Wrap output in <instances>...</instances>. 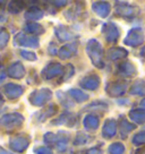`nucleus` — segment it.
Here are the masks:
<instances>
[{"label": "nucleus", "instance_id": "1", "mask_svg": "<svg viewBox=\"0 0 145 154\" xmlns=\"http://www.w3.org/2000/svg\"><path fill=\"white\" fill-rule=\"evenodd\" d=\"M24 117L20 113H7L0 118V126L7 130H13L23 125Z\"/></svg>", "mask_w": 145, "mask_h": 154}, {"label": "nucleus", "instance_id": "2", "mask_svg": "<svg viewBox=\"0 0 145 154\" xmlns=\"http://www.w3.org/2000/svg\"><path fill=\"white\" fill-rule=\"evenodd\" d=\"M51 97H52V92L50 91L49 88H40V90L34 91L29 95V100L32 106H44Z\"/></svg>", "mask_w": 145, "mask_h": 154}, {"label": "nucleus", "instance_id": "3", "mask_svg": "<svg viewBox=\"0 0 145 154\" xmlns=\"http://www.w3.org/2000/svg\"><path fill=\"white\" fill-rule=\"evenodd\" d=\"M69 135L67 131H58V133H47L44 135V140L49 144H56L59 149H65V145L67 144Z\"/></svg>", "mask_w": 145, "mask_h": 154}, {"label": "nucleus", "instance_id": "4", "mask_svg": "<svg viewBox=\"0 0 145 154\" xmlns=\"http://www.w3.org/2000/svg\"><path fill=\"white\" fill-rule=\"evenodd\" d=\"M8 145H9V149L11 151L22 153L29 147V140L27 136H24V135H15L9 138Z\"/></svg>", "mask_w": 145, "mask_h": 154}, {"label": "nucleus", "instance_id": "5", "mask_svg": "<svg viewBox=\"0 0 145 154\" xmlns=\"http://www.w3.org/2000/svg\"><path fill=\"white\" fill-rule=\"evenodd\" d=\"M15 42L16 44H20L26 48H33L36 49L40 47L39 43V38L36 36H32L26 33H18L15 36Z\"/></svg>", "mask_w": 145, "mask_h": 154}, {"label": "nucleus", "instance_id": "6", "mask_svg": "<svg viewBox=\"0 0 145 154\" xmlns=\"http://www.w3.org/2000/svg\"><path fill=\"white\" fill-rule=\"evenodd\" d=\"M63 70V66L59 63H51L43 68L41 75H42L44 79H51V78H54L58 75H60Z\"/></svg>", "mask_w": 145, "mask_h": 154}, {"label": "nucleus", "instance_id": "7", "mask_svg": "<svg viewBox=\"0 0 145 154\" xmlns=\"http://www.w3.org/2000/svg\"><path fill=\"white\" fill-rule=\"evenodd\" d=\"M4 93H5V95L8 99L13 100V99L20 97L24 93V88L20 85H17V84H14V83H9V84H6L4 86Z\"/></svg>", "mask_w": 145, "mask_h": 154}, {"label": "nucleus", "instance_id": "8", "mask_svg": "<svg viewBox=\"0 0 145 154\" xmlns=\"http://www.w3.org/2000/svg\"><path fill=\"white\" fill-rule=\"evenodd\" d=\"M7 74L8 76L11 77V78H15V79H20L25 76L26 74V70H25V67L22 65L20 63H11L9 67H8V70H7Z\"/></svg>", "mask_w": 145, "mask_h": 154}, {"label": "nucleus", "instance_id": "9", "mask_svg": "<svg viewBox=\"0 0 145 154\" xmlns=\"http://www.w3.org/2000/svg\"><path fill=\"white\" fill-rule=\"evenodd\" d=\"M76 50H77L76 43H67L59 50L58 54L60 59H69L76 53Z\"/></svg>", "mask_w": 145, "mask_h": 154}, {"label": "nucleus", "instance_id": "10", "mask_svg": "<svg viewBox=\"0 0 145 154\" xmlns=\"http://www.w3.org/2000/svg\"><path fill=\"white\" fill-rule=\"evenodd\" d=\"M57 110H58V108L56 104H49V106H45V109H43L38 113V118H39L40 121H44L45 119H48L49 117L54 115L57 112Z\"/></svg>", "mask_w": 145, "mask_h": 154}, {"label": "nucleus", "instance_id": "11", "mask_svg": "<svg viewBox=\"0 0 145 154\" xmlns=\"http://www.w3.org/2000/svg\"><path fill=\"white\" fill-rule=\"evenodd\" d=\"M54 32H56L57 38H58L60 41H68V40H70V38H74V34H72L68 31V27L63 26V25L56 27V29H54Z\"/></svg>", "mask_w": 145, "mask_h": 154}, {"label": "nucleus", "instance_id": "12", "mask_svg": "<svg viewBox=\"0 0 145 154\" xmlns=\"http://www.w3.org/2000/svg\"><path fill=\"white\" fill-rule=\"evenodd\" d=\"M43 10H41L39 7H31L26 14H25V18L29 19V20H38L43 17Z\"/></svg>", "mask_w": 145, "mask_h": 154}, {"label": "nucleus", "instance_id": "13", "mask_svg": "<svg viewBox=\"0 0 145 154\" xmlns=\"http://www.w3.org/2000/svg\"><path fill=\"white\" fill-rule=\"evenodd\" d=\"M24 31L29 34H42L44 33V27L38 23H29L25 25Z\"/></svg>", "mask_w": 145, "mask_h": 154}, {"label": "nucleus", "instance_id": "14", "mask_svg": "<svg viewBox=\"0 0 145 154\" xmlns=\"http://www.w3.org/2000/svg\"><path fill=\"white\" fill-rule=\"evenodd\" d=\"M97 78V77H95ZM95 78H91V77H85L83 81H81V86L84 88H90V90H94L97 86V79Z\"/></svg>", "mask_w": 145, "mask_h": 154}, {"label": "nucleus", "instance_id": "15", "mask_svg": "<svg viewBox=\"0 0 145 154\" xmlns=\"http://www.w3.org/2000/svg\"><path fill=\"white\" fill-rule=\"evenodd\" d=\"M69 94L72 97H74L77 102H84L85 100H87V95L85 93H83L81 90H77V88H72L69 91Z\"/></svg>", "mask_w": 145, "mask_h": 154}, {"label": "nucleus", "instance_id": "16", "mask_svg": "<svg viewBox=\"0 0 145 154\" xmlns=\"http://www.w3.org/2000/svg\"><path fill=\"white\" fill-rule=\"evenodd\" d=\"M24 2H17V1H13L8 5V10L11 14H18L20 10L24 8Z\"/></svg>", "mask_w": 145, "mask_h": 154}, {"label": "nucleus", "instance_id": "17", "mask_svg": "<svg viewBox=\"0 0 145 154\" xmlns=\"http://www.w3.org/2000/svg\"><path fill=\"white\" fill-rule=\"evenodd\" d=\"M8 41H9V33L5 29H2L0 32V50L5 48L8 43Z\"/></svg>", "mask_w": 145, "mask_h": 154}, {"label": "nucleus", "instance_id": "18", "mask_svg": "<svg viewBox=\"0 0 145 154\" xmlns=\"http://www.w3.org/2000/svg\"><path fill=\"white\" fill-rule=\"evenodd\" d=\"M97 118L93 117V116H87L86 118H85V120H84V125H85V127L88 128V129L95 128V127H97Z\"/></svg>", "mask_w": 145, "mask_h": 154}, {"label": "nucleus", "instance_id": "19", "mask_svg": "<svg viewBox=\"0 0 145 154\" xmlns=\"http://www.w3.org/2000/svg\"><path fill=\"white\" fill-rule=\"evenodd\" d=\"M20 56L29 61H35L38 59L36 54L33 51H27V50H20Z\"/></svg>", "mask_w": 145, "mask_h": 154}, {"label": "nucleus", "instance_id": "20", "mask_svg": "<svg viewBox=\"0 0 145 154\" xmlns=\"http://www.w3.org/2000/svg\"><path fill=\"white\" fill-rule=\"evenodd\" d=\"M72 75H74V67H72V65L68 63V65H66L65 68H63V82L67 81V79H69Z\"/></svg>", "mask_w": 145, "mask_h": 154}, {"label": "nucleus", "instance_id": "21", "mask_svg": "<svg viewBox=\"0 0 145 154\" xmlns=\"http://www.w3.org/2000/svg\"><path fill=\"white\" fill-rule=\"evenodd\" d=\"M57 95H58V99L60 100V102L63 103L65 106H72V103L70 102H68V96H66L63 94V92H57Z\"/></svg>", "mask_w": 145, "mask_h": 154}, {"label": "nucleus", "instance_id": "22", "mask_svg": "<svg viewBox=\"0 0 145 154\" xmlns=\"http://www.w3.org/2000/svg\"><path fill=\"white\" fill-rule=\"evenodd\" d=\"M34 152H35V154H53L52 151L45 146H40L38 149H35Z\"/></svg>", "mask_w": 145, "mask_h": 154}, {"label": "nucleus", "instance_id": "23", "mask_svg": "<svg viewBox=\"0 0 145 154\" xmlns=\"http://www.w3.org/2000/svg\"><path fill=\"white\" fill-rule=\"evenodd\" d=\"M52 4L53 5H59V7H61V6L66 5V4H67V1H53Z\"/></svg>", "mask_w": 145, "mask_h": 154}, {"label": "nucleus", "instance_id": "24", "mask_svg": "<svg viewBox=\"0 0 145 154\" xmlns=\"http://www.w3.org/2000/svg\"><path fill=\"white\" fill-rule=\"evenodd\" d=\"M0 154H13V153H10L9 151H6L2 147H0Z\"/></svg>", "mask_w": 145, "mask_h": 154}, {"label": "nucleus", "instance_id": "25", "mask_svg": "<svg viewBox=\"0 0 145 154\" xmlns=\"http://www.w3.org/2000/svg\"><path fill=\"white\" fill-rule=\"evenodd\" d=\"M5 77H6L5 72H0V83H1L2 81H4V79H5Z\"/></svg>", "mask_w": 145, "mask_h": 154}, {"label": "nucleus", "instance_id": "26", "mask_svg": "<svg viewBox=\"0 0 145 154\" xmlns=\"http://www.w3.org/2000/svg\"><path fill=\"white\" fill-rule=\"evenodd\" d=\"M1 104H4V99H2V96L0 95V106Z\"/></svg>", "mask_w": 145, "mask_h": 154}]
</instances>
